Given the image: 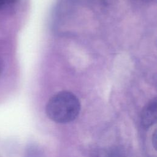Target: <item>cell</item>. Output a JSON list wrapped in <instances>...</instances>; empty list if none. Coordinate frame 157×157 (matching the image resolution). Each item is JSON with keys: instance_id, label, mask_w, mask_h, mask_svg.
Masks as SVG:
<instances>
[{"instance_id": "cell-1", "label": "cell", "mask_w": 157, "mask_h": 157, "mask_svg": "<svg viewBox=\"0 0 157 157\" xmlns=\"http://www.w3.org/2000/svg\"><path fill=\"white\" fill-rule=\"evenodd\" d=\"M81 105L78 98L67 91L59 92L48 101L45 112L51 120L57 123H68L79 115Z\"/></svg>"}, {"instance_id": "cell-2", "label": "cell", "mask_w": 157, "mask_h": 157, "mask_svg": "<svg viewBox=\"0 0 157 157\" xmlns=\"http://www.w3.org/2000/svg\"><path fill=\"white\" fill-rule=\"evenodd\" d=\"M156 120L157 101L156 98H154L143 109L140 116V121L144 128H148L156 123Z\"/></svg>"}, {"instance_id": "cell-3", "label": "cell", "mask_w": 157, "mask_h": 157, "mask_svg": "<svg viewBox=\"0 0 157 157\" xmlns=\"http://www.w3.org/2000/svg\"><path fill=\"white\" fill-rule=\"evenodd\" d=\"M18 0H0V7L6 6V5L15 3Z\"/></svg>"}, {"instance_id": "cell-4", "label": "cell", "mask_w": 157, "mask_h": 157, "mask_svg": "<svg viewBox=\"0 0 157 157\" xmlns=\"http://www.w3.org/2000/svg\"><path fill=\"white\" fill-rule=\"evenodd\" d=\"M137 1H144V2H148V1H152V0H137Z\"/></svg>"}, {"instance_id": "cell-5", "label": "cell", "mask_w": 157, "mask_h": 157, "mask_svg": "<svg viewBox=\"0 0 157 157\" xmlns=\"http://www.w3.org/2000/svg\"><path fill=\"white\" fill-rule=\"evenodd\" d=\"M0 71H1V67H0Z\"/></svg>"}]
</instances>
